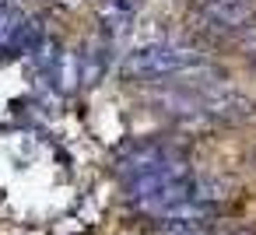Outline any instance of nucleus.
<instances>
[{"mask_svg":"<svg viewBox=\"0 0 256 235\" xmlns=\"http://www.w3.org/2000/svg\"><path fill=\"white\" fill-rule=\"evenodd\" d=\"M204 56L196 50L186 46H172V42H151V46H137L134 53H126L123 60V78L130 81H158V78H182L186 70L200 67Z\"/></svg>","mask_w":256,"mask_h":235,"instance_id":"f257e3e1","label":"nucleus"},{"mask_svg":"<svg viewBox=\"0 0 256 235\" xmlns=\"http://www.w3.org/2000/svg\"><path fill=\"white\" fill-rule=\"evenodd\" d=\"M179 154H182V151H179V148H168L165 140H140V144H130V148L120 154L116 172H120L123 182H134V179H140V176L162 168L165 162H172V158H179Z\"/></svg>","mask_w":256,"mask_h":235,"instance_id":"f03ea898","label":"nucleus"},{"mask_svg":"<svg viewBox=\"0 0 256 235\" xmlns=\"http://www.w3.org/2000/svg\"><path fill=\"white\" fill-rule=\"evenodd\" d=\"M200 106H204V116L210 123H249L256 116V102L235 88H214V92H200Z\"/></svg>","mask_w":256,"mask_h":235,"instance_id":"7ed1b4c3","label":"nucleus"},{"mask_svg":"<svg viewBox=\"0 0 256 235\" xmlns=\"http://www.w3.org/2000/svg\"><path fill=\"white\" fill-rule=\"evenodd\" d=\"M196 11L218 32H242L256 18V0H200Z\"/></svg>","mask_w":256,"mask_h":235,"instance_id":"20e7f679","label":"nucleus"},{"mask_svg":"<svg viewBox=\"0 0 256 235\" xmlns=\"http://www.w3.org/2000/svg\"><path fill=\"white\" fill-rule=\"evenodd\" d=\"M235 193H238V182L228 179V176H196V179H193V200H196V204L214 207V204L232 200Z\"/></svg>","mask_w":256,"mask_h":235,"instance_id":"39448f33","label":"nucleus"},{"mask_svg":"<svg viewBox=\"0 0 256 235\" xmlns=\"http://www.w3.org/2000/svg\"><path fill=\"white\" fill-rule=\"evenodd\" d=\"M102 74H106V56H102L98 50L84 53V56H81V74H78V78H81L84 84H95Z\"/></svg>","mask_w":256,"mask_h":235,"instance_id":"423d86ee","label":"nucleus"},{"mask_svg":"<svg viewBox=\"0 0 256 235\" xmlns=\"http://www.w3.org/2000/svg\"><path fill=\"white\" fill-rule=\"evenodd\" d=\"M162 232L165 235H210L204 224H172V221H162Z\"/></svg>","mask_w":256,"mask_h":235,"instance_id":"0eeeda50","label":"nucleus"},{"mask_svg":"<svg viewBox=\"0 0 256 235\" xmlns=\"http://www.w3.org/2000/svg\"><path fill=\"white\" fill-rule=\"evenodd\" d=\"M242 50H246V60H249V64L256 67V39H249V42H246Z\"/></svg>","mask_w":256,"mask_h":235,"instance_id":"6e6552de","label":"nucleus"},{"mask_svg":"<svg viewBox=\"0 0 256 235\" xmlns=\"http://www.w3.org/2000/svg\"><path fill=\"white\" fill-rule=\"evenodd\" d=\"M235 235H249V232H235Z\"/></svg>","mask_w":256,"mask_h":235,"instance_id":"1a4fd4ad","label":"nucleus"},{"mask_svg":"<svg viewBox=\"0 0 256 235\" xmlns=\"http://www.w3.org/2000/svg\"><path fill=\"white\" fill-rule=\"evenodd\" d=\"M252 162H256V151H252Z\"/></svg>","mask_w":256,"mask_h":235,"instance_id":"9d476101","label":"nucleus"}]
</instances>
